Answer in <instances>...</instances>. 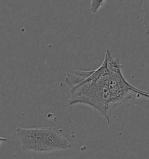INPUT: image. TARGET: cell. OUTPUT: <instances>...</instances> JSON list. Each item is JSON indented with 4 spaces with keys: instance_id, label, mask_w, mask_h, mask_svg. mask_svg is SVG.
Wrapping results in <instances>:
<instances>
[{
    "instance_id": "cell-4",
    "label": "cell",
    "mask_w": 149,
    "mask_h": 159,
    "mask_svg": "<svg viewBox=\"0 0 149 159\" xmlns=\"http://www.w3.org/2000/svg\"><path fill=\"white\" fill-rule=\"evenodd\" d=\"M143 12V25L146 32L149 35V0L141 1Z\"/></svg>"
},
{
    "instance_id": "cell-3",
    "label": "cell",
    "mask_w": 149,
    "mask_h": 159,
    "mask_svg": "<svg viewBox=\"0 0 149 159\" xmlns=\"http://www.w3.org/2000/svg\"><path fill=\"white\" fill-rule=\"evenodd\" d=\"M94 70L89 71L76 70L74 74H71L69 72L66 73L65 80L67 84L70 85L71 90L74 89L76 87L84 82L94 72Z\"/></svg>"
},
{
    "instance_id": "cell-7",
    "label": "cell",
    "mask_w": 149,
    "mask_h": 159,
    "mask_svg": "<svg viewBox=\"0 0 149 159\" xmlns=\"http://www.w3.org/2000/svg\"><path fill=\"white\" fill-rule=\"evenodd\" d=\"M120 1H121V0H120Z\"/></svg>"
},
{
    "instance_id": "cell-1",
    "label": "cell",
    "mask_w": 149,
    "mask_h": 159,
    "mask_svg": "<svg viewBox=\"0 0 149 159\" xmlns=\"http://www.w3.org/2000/svg\"><path fill=\"white\" fill-rule=\"evenodd\" d=\"M122 65L115 60H106L84 82L73 90L69 104L84 103L97 109L108 122L112 109L131 98L133 92L149 98V94L129 84L121 72Z\"/></svg>"
},
{
    "instance_id": "cell-6",
    "label": "cell",
    "mask_w": 149,
    "mask_h": 159,
    "mask_svg": "<svg viewBox=\"0 0 149 159\" xmlns=\"http://www.w3.org/2000/svg\"><path fill=\"white\" fill-rule=\"evenodd\" d=\"M7 139L6 138H1L0 137V142H5L7 141Z\"/></svg>"
},
{
    "instance_id": "cell-2",
    "label": "cell",
    "mask_w": 149,
    "mask_h": 159,
    "mask_svg": "<svg viewBox=\"0 0 149 159\" xmlns=\"http://www.w3.org/2000/svg\"><path fill=\"white\" fill-rule=\"evenodd\" d=\"M23 149L38 152H47L56 150L68 149L69 142L53 127L23 128L16 129Z\"/></svg>"
},
{
    "instance_id": "cell-5",
    "label": "cell",
    "mask_w": 149,
    "mask_h": 159,
    "mask_svg": "<svg viewBox=\"0 0 149 159\" xmlns=\"http://www.w3.org/2000/svg\"><path fill=\"white\" fill-rule=\"evenodd\" d=\"M106 0H91L90 11L93 14L96 13L99 8L102 6Z\"/></svg>"
}]
</instances>
